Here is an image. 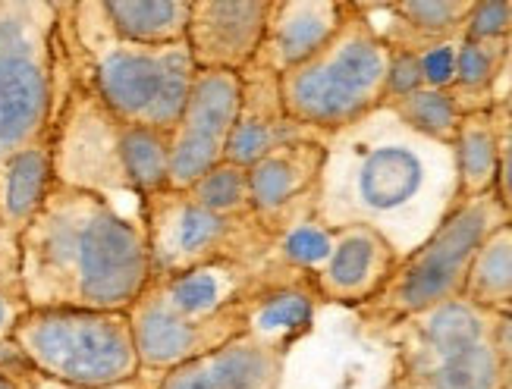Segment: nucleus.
Masks as SVG:
<instances>
[{
	"label": "nucleus",
	"instance_id": "f257e3e1",
	"mask_svg": "<svg viewBox=\"0 0 512 389\" xmlns=\"http://www.w3.org/2000/svg\"><path fill=\"white\" fill-rule=\"evenodd\" d=\"M456 201L453 148L421 139L387 107L327 139L315 217L330 230L371 226L406 258Z\"/></svg>",
	"mask_w": 512,
	"mask_h": 389
},
{
	"label": "nucleus",
	"instance_id": "f03ea898",
	"mask_svg": "<svg viewBox=\"0 0 512 389\" xmlns=\"http://www.w3.org/2000/svg\"><path fill=\"white\" fill-rule=\"evenodd\" d=\"M16 251L26 308L129 311L151 283L142 214L60 182L16 236Z\"/></svg>",
	"mask_w": 512,
	"mask_h": 389
},
{
	"label": "nucleus",
	"instance_id": "7ed1b4c3",
	"mask_svg": "<svg viewBox=\"0 0 512 389\" xmlns=\"http://www.w3.org/2000/svg\"><path fill=\"white\" fill-rule=\"evenodd\" d=\"M70 13L73 48H79L85 60L82 82L95 91L98 101L123 126L173 132L198 73L189 44H129L110 32L98 0L70 4Z\"/></svg>",
	"mask_w": 512,
	"mask_h": 389
},
{
	"label": "nucleus",
	"instance_id": "20e7f679",
	"mask_svg": "<svg viewBox=\"0 0 512 389\" xmlns=\"http://www.w3.org/2000/svg\"><path fill=\"white\" fill-rule=\"evenodd\" d=\"M63 4L0 0V167L51 135Z\"/></svg>",
	"mask_w": 512,
	"mask_h": 389
},
{
	"label": "nucleus",
	"instance_id": "39448f33",
	"mask_svg": "<svg viewBox=\"0 0 512 389\" xmlns=\"http://www.w3.org/2000/svg\"><path fill=\"white\" fill-rule=\"evenodd\" d=\"M387 63L390 48L352 4L327 48L280 76L286 117L327 139L333 132L349 129L384 107Z\"/></svg>",
	"mask_w": 512,
	"mask_h": 389
},
{
	"label": "nucleus",
	"instance_id": "423d86ee",
	"mask_svg": "<svg viewBox=\"0 0 512 389\" xmlns=\"http://www.w3.org/2000/svg\"><path fill=\"white\" fill-rule=\"evenodd\" d=\"M10 339L35 374L57 383L104 389L142 377L126 311L26 308Z\"/></svg>",
	"mask_w": 512,
	"mask_h": 389
},
{
	"label": "nucleus",
	"instance_id": "0eeeda50",
	"mask_svg": "<svg viewBox=\"0 0 512 389\" xmlns=\"http://www.w3.org/2000/svg\"><path fill=\"white\" fill-rule=\"evenodd\" d=\"M503 223L509 217L494 192L456 201L437 230L399 261L387 289L377 295V308L390 317H418L450 299H462L478 248Z\"/></svg>",
	"mask_w": 512,
	"mask_h": 389
},
{
	"label": "nucleus",
	"instance_id": "6e6552de",
	"mask_svg": "<svg viewBox=\"0 0 512 389\" xmlns=\"http://www.w3.org/2000/svg\"><path fill=\"white\" fill-rule=\"evenodd\" d=\"M139 214L148 236L151 280L176 277V273L214 264V261H242L258 264L271 255L274 236L255 220L224 217L202 204H195L186 192H154L142 198Z\"/></svg>",
	"mask_w": 512,
	"mask_h": 389
},
{
	"label": "nucleus",
	"instance_id": "1a4fd4ad",
	"mask_svg": "<svg viewBox=\"0 0 512 389\" xmlns=\"http://www.w3.org/2000/svg\"><path fill=\"white\" fill-rule=\"evenodd\" d=\"M54 182L114 201L132 195L123 164V123L110 113L82 79L66 91L51 126ZM136 198V195H132Z\"/></svg>",
	"mask_w": 512,
	"mask_h": 389
},
{
	"label": "nucleus",
	"instance_id": "9d476101",
	"mask_svg": "<svg viewBox=\"0 0 512 389\" xmlns=\"http://www.w3.org/2000/svg\"><path fill=\"white\" fill-rule=\"evenodd\" d=\"M242 101V73L198 70L189 88L183 117L167 132L170 179L167 189L189 192L198 179L224 164L227 139Z\"/></svg>",
	"mask_w": 512,
	"mask_h": 389
},
{
	"label": "nucleus",
	"instance_id": "9b49d317",
	"mask_svg": "<svg viewBox=\"0 0 512 389\" xmlns=\"http://www.w3.org/2000/svg\"><path fill=\"white\" fill-rule=\"evenodd\" d=\"M126 314H129L132 342H136L142 374L148 377H161L173 368H180V364L198 355H208L233 342L236 336H242V305L211 320H186L170 314L145 289Z\"/></svg>",
	"mask_w": 512,
	"mask_h": 389
},
{
	"label": "nucleus",
	"instance_id": "f8f14e48",
	"mask_svg": "<svg viewBox=\"0 0 512 389\" xmlns=\"http://www.w3.org/2000/svg\"><path fill=\"white\" fill-rule=\"evenodd\" d=\"M315 277L289 270L271 255L255 264V280L242 299V336L277 355H289L315 324Z\"/></svg>",
	"mask_w": 512,
	"mask_h": 389
},
{
	"label": "nucleus",
	"instance_id": "ddd939ff",
	"mask_svg": "<svg viewBox=\"0 0 512 389\" xmlns=\"http://www.w3.org/2000/svg\"><path fill=\"white\" fill-rule=\"evenodd\" d=\"M327 142H293L249 167L252 214L274 239L293 223L315 217Z\"/></svg>",
	"mask_w": 512,
	"mask_h": 389
},
{
	"label": "nucleus",
	"instance_id": "4468645a",
	"mask_svg": "<svg viewBox=\"0 0 512 389\" xmlns=\"http://www.w3.org/2000/svg\"><path fill=\"white\" fill-rule=\"evenodd\" d=\"M274 0H192L186 44L195 70L246 73L255 63Z\"/></svg>",
	"mask_w": 512,
	"mask_h": 389
},
{
	"label": "nucleus",
	"instance_id": "2eb2a0df",
	"mask_svg": "<svg viewBox=\"0 0 512 389\" xmlns=\"http://www.w3.org/2000/svg\"><path fill=\"white\" fill-rule=\"evenodd\" d=\"M293 142H327V135L289 120L280 101V76L261 70V66H249L242 73V101L224 160L249 170L264 154Z\"/></svg>",
	"mask_w": 512,
	"mask_h": 389
},
{
	"label": "nucleus",
	"instance_id": "dca6fc26",
	"mask_svg": "<svg viewBox=\"0 0 512 389\" xmlns=\"http://www.w3.org/2000/svg\"><path fill=\"white\" fill-rule=\"evenodd\" d=\"M399 261L396 248L371 226H343L333 230V251L315 273V292L340 305L371 302L387 289Z\"/></svg>",
	"mask_w": 512,
	"mask_h": 389
},
{
	"label": "nucleus",
	"instance_id": "f3484780",
	"mask_svg": "<svg viewBox=\"0 0 512 389\" xmlns=\"http://www.w3.org/2000/svg\"><path fill=\"white\" fill-rule=\"evenodd\" d=\"M349 7L352 4H337V0H274L267 35L252 66L283 76L318 57L340 32Z\"/></svg>",
	"mask_w": 512,
	"mask_h": 389
},
{
	"label": "nucleus",
	"instance_id": "a211bd4d",
	"mask_svg": "<svg viewBox=\"0 0 512 389\" xmlns=\"http://www.w3.org/2000/svg\"><path fill=\"white\" fill-rule=\"evenodd\" d=\"M283 364V355L258 346L249 336H236L227 346L161 374L154 389H277Z\"/></svg>",
	"mask_w": 512,
	"mask_h": 389
},
{
	"label": "nucleus",
	"instance_id": "6ab92c4d",
	"mask_svg": "<svg viewBox=\"0 0 512 389\" xmlns=\"http://www.w3.org/2000/svg\"><path fill=\"white\" fill-rule=\"evenodd\" d=\"M255 280V264L214 261L176 273V277L151 280L148 292L170 314L186 320H211L242 305Z\"/></svg>",
	"mask_w": 512,
	"mask_h": 389
},
{
	"label": "nucleus",
	"instance_id": "aec40b11",
	"mask_svg": "<svg viewBox=\"0 0 512 389\" xmlns=\"http://www.w3.org/2000/svg\"><path fill=\"white\" fill-rule=\"evenodd\" d=\"M494 317V311H484L469 299H450L412 317L415 339L403 349V377L428 371L465 349L481 346V342H491Z\"/></svg>",
	"mask_w": 512,
	"mask_h": 389
},
{
	"label": "nucleus",
	"instance_id": "412c9836",
	"mask_svg": "<svg viewBox=\"0 0 512 389\" xmlns=\"http://www.w3.org/2000/svg\"><path fill=\"white\" fill-rule=\"evenodd\" d=\"M54 189L51 142L44 139L16 151L0 167V230L19 236Z\"/></svg>",
	"mask_w": 512,
	"mask_h": 389
},
{
	"label": "nucleus",
	"instance_id": "4be33fe9",
	"mask_svg": "<svg viewBox=\"0 0 512 389\" xmlns=\"http://www.w3.org/2000/svg\"><path fill=\"white\" fill-rule=\"evenodd\" d=\"M104 22L117 38L145 48L186 41L192 0H98Z\"/></svg>",
	"mask_w": 512,
	"mask_h": 389
},
{
	"label": "nucleus",
	"instance_id": "5701e85b",
	"mask_svg": "<svg viewBox=\"0 0 512 389\" xmlns=\"http://www.w3.org/2000/svg\"><path fill=\"white\" fill-rule=\"evenodd\" d=\"M456 182H459V201L462 198H481L491 195L497 186V167H500V123L497 113H465L456 142Z\"/></svg>",
	"mask_w": 512,
	"mask_h": 389
},
{
	"label": "nucleus",
	"instance_id": "b1692460",
	"mask_svg": "<svg viewBox=\"0 0 512 389\" xmlns=\"http://www.w3.org/2000/svg\"><path fill=\"white\" fill-rule=\"evenodd\" d=\"M506 361L494 349V342H481L428 371L399 377L396 389H503Z\"/></svg>",
	"mask_w": 512,
	"mask_h": 389
},
{
	"label": "nucleus",
	"instance_id": "393cba45",
	"mask_svg": "<svg viewBox=\"0 0 512 389\" xmlns=\"http://www.w3.org/2000/svg\"><path fill=\"white\" fill-rule=\"evenodd\" d=\"M462 299L494 314L512 308V220L494 230L478 248L469 277H465Z\"/></svg>",
	"mask_w": 512,
	"mask_h": 389
},
{
	"label": "nucleus",
	"instance_id": "a878e982",
	"mask_svg": "<svg viewBox=\"0 0 512 389\" xmlns=\"http://www.w3.org/2000/svg\"><path fill=\"white\" fill-rule=\"evenodd\" d=\"M123 164L132 195L148 198L154 192L167 189L170 179V151H167V132H154L142 126H123Z\"/></svg>",
	"mask_w": 512,
	"mask_h": 389
},
{
	"label": "nucleus",
	"instance_id": "bb28decb",
	"mask_svg": "<svg viewBox=\"0 0 512 389\" xmlns=\"http://www.w3.org/2000/svg\"><path fill=\"white\" fill-rule=\"evenodd\" d=\"M393 110V117L412 129L421 139H431L437 145H450L456 142V132L462 123V110L450 91H437V88H421L415 95L387 104Z\"/></svg>",
	"mask_w": 512,
	"mask_h": 389
},
{
	"label": "nucleus",
	"instance_id": "cd10ccee",
	"mask_svg": "<svg viewBox=\"0 0 512 389\" xmlns=\"http://www.w3.org/2000/svg\"><path fill=\"white\" fill-rule=\"evenodd\" d=\"M399 26L409 29L418 41H450L459 29H465L472 4L469 0H403V4H387Z\"/></svg>",
	"mask_w": 512,
	"mask_h": 389
},
{
	"label": "nucleus",
	"instance_id": "c85d7f7f",
	"mask_svg": "<svg viewBox=\"0 0 512 389\" xmlns=\"http://www.w3.org/2000/svg\"><path fill=\"white\" fill-rule=\"evenodd\" d=\"M330 251H333V230L324 226L318 217H305L277 236V242L271 248V258L289 270L315 277V273L327 264Z\"/></svg>",
	"mask_w": 512,
	"mask_h": 389
},
{
	"label": "nucleus",
	"instance_id": "c756f323",
	"mask_svg": "<svg viewBox=\"0 0 512 389\" xmlns=\"http://www.w3.org/2000/svg\"><path fill=\"white\" fill-rule=\"evenodd\" d=\"M186 195L195 204H202V208H208L214 214H224V217L252 214L249 170L230 164V160H224V164H217L214 170H208Z\"/></svg>",
	"mask_w": 512,
	"mask_h": 389
},
{
	"label": "nucleus",
	"instance_id": "7c9ffc66",
	"mask_svg": "<svg viewBox=\"0 0 512 389\" xmlns=\"http://www.w3.org/2000/svg\"><path fill=\"white\" fill-rule=\"evenodd\" d=\"M506 41H459L453 95H491L506 60Z\"/></svg>",
	"mask_w": 512,
	"mask_h": 389
},
{
	"label": "nucleus",
	"instance_id": "2f4dec72",
	"mask_svg": "<svg viewBox=\"0 0 512 389\" xmlns=\"http://www.w3.org/2000/svg\"><path fill=\"white\" fill-rule=\"evenodd\" d=\"M462 32V41H506L512 35V4H506V0L472 4Z\"/></svg>",
	"mask_w": 512,
	"mask_h": 389
},
{
	"label": "nucleus",
	"instance_id": "473e14b6",
	"mask_svg": "<svg viewBox=\"0 0 512 389\" xmlns=\"http://www.w3.org/2000/svg\"><path fill=\"white\" fill-rule=\"evenodd\" d=\"M421 88H425V76H421L418 51H390L387 79H384V107L415 95Z\"/></svg>",
	"mask_w": 512,
	"mask_h": 389
},
{
	"label": "nucleus",
	"instance_id": "72a5a7b5",
	"mask_svg": "<svg viewBox=\"0 0 512 389\" xmlns=\"http://www.w3.org/2000/svg\"><path fill=\"white\" fill-rule=\"evenodd\" d=\"M456 51H459L456 41H434L425 51H418L425 88L450 91L456 85Z\"/></svg>",
	"mask_w": 512,
	"mask_h": 389
},
{
	"label": "nucleus",
	"instance_id": "f704fd0d",
	"mask_svg": "<svg viewBox=\"0 0 512 389\" xmlns=\"http://www.w3.org/2000/svg\"><path fill=\"white\" fill-rule=\"evenodd\" d=\"M22 389H88V386H70V383H57V380H48V377H41V374H35L29 364L26 368H19V371H13L10 374ZM158 386V377H148V374H142L139 380H129V383H120V386H104V389H154Z\"/></svg>",
	"mask_w": 512,
	"mask_h": 389
},
{
	"label": "nucleus",
	"instance_id": "c9c22d12",
	"mask_svg": "<svg viewBox=\"0 0 512 389\" xmlns=\"http://www.w3.org/2000/svg\"><path fill=\"white\" fill-rule=\"evenodd\" d=\"M494 195L503 204L506 217L512 220V123L500 126V167H497Z\"/></svg>",
	"mask_w": 512,
	"mask_h": 389
},
{
	"label": "nucleus",
	"instance_id": "e433bc0d",
	"mask_svg": "<svg viewBox=\"0 0 512 389\" xmlns=\"http://www.w3.org/2000/svg\"><path fill=\"white\" fill-rule=\"evenodd\" d=\"M22 311H26V302H22V295L16 289L0 283V349H4L7 342H10L13 327H16V320H19Z\"/></svg>",
	"mask_w": 512,
	"mask_h": 389
},
{
	"label": "nucleus",
	"instance_id": "4c0bfd02",
	"mask_svg": "<svg viewBox=\"0 0 512 389\" xmlns=\"http://www.w3.org/2000/svg\"><path fill=\"white\" fill-rule=\"evenodd\" d=\"M491 342H494V349L500 352V358H503V361H512V308L497 311Z\"/></svg>",
	"mask_w": 512,
	"mask_h": 389
},
{
	"label": "nucleus",
	"instance_id": "58836bf2",
	"mask_svg": "<svg viewBox=\"0 0 512 389\" xmlns=\"http://www.w3.org/2000/svg\"><path fill=\"white\" fill-rule=\"evenodd\" d=\"M500 73H506V88H503L500 104H503V113H506V123H512V35L506 41V60H503V70Z\"/></svg>",
	"mask_w": 512,
	"mask_h": 389
},
{
	"label": "nucleus",
	"instance_id": "ea45409f",
	"mask_svg": "<svg viewBox=\"0 0 512 389\" xmlns=\"http://www.w3.org/2000/svg\"><path fill=\"white\" fill-rule=\"evenodd\" d=\"M0 389H22L10 374H4V371H0Z\"/></svg>",
	"mask_w": 512,
	"mask_h": 389
},
{
	"label": "nucleus",
	"instance_id": "a19ab883",
	"mask_svg": "<svg viewBox=\"0 0 512 389\" xmlns=\"http://www.w3.org/2000/svg\"><path fill=\"white\" fill-rule=\"evenodd\" d=\"M503 389H512V361H506V377H503Z\"/></svg>",
	"mask_w": 512,
	"mask_h": 389
}]
</instances>
